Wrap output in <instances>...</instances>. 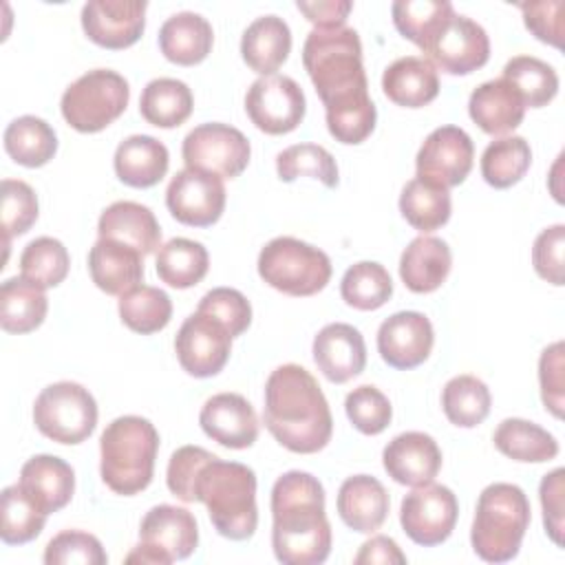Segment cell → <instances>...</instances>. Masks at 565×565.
Segmentation results:
<instances>
[{
  "mask_svg": "<svg viewBox=\"0 0 565 565\" xmlns=\"http://www.w3.org/2000/svg\"><path fill=\"white\" fill-rule=\"evenodd\" d=\"M302 64L324 104L327 128L340 143H362L375 128L362 42L355 29H313L302 46Z\"/></svg>",
  "mask_w": 565,
  "mask_h": 565,
  "instance_id": "1",
  "label": "cell"
},
{
  "mask_svg": "<svg viewBox=\"0 0 565 565\" xmlns=\"http://www.w3.org/2000/svg\"><path fill=\"white\" fill-rule=\"evenodd\" d=\"M271 547L285 565H318L331 552V523L322 483L302 470H289L271 488Z\"/></svg>",
  "mask_w": 565,
  "mask_h": 565,
  "instance_id": "2",
  "label": "cell"
},
{
  "mask_svg": "<svg viewBox=\"0 0 565 565\" xmlns=\"http://www.w3.org/2000/svg\"><path fill=\"white\" fill-rule=\"evenodd\" d=\"M263 422L280 446L298 455L322 450L333 435L329 402L316 377L300 364H282L269 373Z\"/></svg>",
  "mask_w": 565,
  "mask_h": 565,
  "instance_id": "3",
  "label": "cell"
},
{
  "mask_svg": "<svg viewBox=\"0 0 565 565\" xmlns=\"http://www.w3.org/2000/svg\"><path fill=\"white\" fill-rule=\"evenodd\" d=\"M194 501L207 508L214 530L230 541H247L258 525L256 475L238 461L218 457L203 463L194 481Z\"/></svg>",
  "mask_w": 565,
  "mask_h": 565,
  "instance_id": "4",
  "label": "cell"
},
{
  "mask_svg": "<svg viewBox=\"0 0 565 565\" xmlns=\"http://www.w3.org/2000/svg\"><path fill=\"white\" fill-rule=\"evenodd\" d=\"M159 450L157 428L139 415L113 419L99 437V472L104 483L124 497L146 490L154 475Z\"/></svg>",
  "mask_w": 565,
  "mask_h": 565,
  "instance_id": "5",
  "label": "cell"
},
{
  "mask_svg": "<svg viewBox=\"0 0 565 565\" xmlns=\"http://www.w3.org/2000/svg\"><path fill=\"white\" fill-rule=\"evenodd\" d=\"M532 512L525 492L514 483H490L475 508L470 543L486 563L512 561L523 543Z\"/></svg>",
  "mask_w": 565,
  "mask_h": 565,
  "instance_id": "6",
  "label": "cell"
},
{
  "mask_svg": "<svg viewBox=\"0 0 565 565\" xmlns=\"http://www.w3.org/2000/svg\"><path fill=\"white\" fill-rule=\"evenodd\" d=\"M258 276L287 296H313L331 280L329 256L294 236L271 238L258 254Z\"/></svg>",
  "mask_w": 565,
  "mask_h": 565,
  "instance_id": "7",
  "label": "cell"
},
{
  "mask_svg": "<svg viewBox=\"0 0 565 565\" xmlns=\"http://www.w3.org/2000/svg\"><path fill=\"white\" fill-rule=\"evenodd\" d=\"M130 88L124 75L110 68H93L66 86L60 108L77 132H99L128 106Z\"/></svg>",
  "mask_w": 565,
  "mask_h": 565,
  "instance_id": "8",
  "label": "cell"
},
{
  "mask_svg": "<svg viewBox=\"0 0 565 565\" xmlns=\"http://www.w3.org/2000/svg\"><path fill=\"white\" fill-rule=\"evenodd\" d=\"M35 428L57 444H82L97 426V402L77 382H55L33 404Z\"/></svg>",
  "mask_w": 565,
  "mask_h": 565,
  "instance_id": "9",
  "label": "cell"
},
{
  "mask_svg": "<svg viewBox=\"0 0 565 565\" xmlns=\"http://www.w3.org/2000/svg\"><path fill=\"white\" fill-rule=\"evenodd\" d=\"M185 168L203 170L221 179H236L249 163L247 137L230 124H201L190 130L181 146Z\"/></svg>",
  "mask_w": 565,
  "mask_h": 565,
  "instance_id": "10",
  "label": "cell"
},
{
  "mask_svg": "<svg viewBox=\"0 0 565 565\" xmlns=\"http://www.w3.org/2000/svg\"><path fill=\"white\" fill-rule=\"evenodd\" d=\"M459 503L450 488L426 483L402 499L399 523L406 536L424 547L444 543L457 523Z\"/></svg>",
  "mask_w": 565,
  "mask_h": 565,
  "instance_id": "11",
  "label": "cell"
},
{
  "mask_svg": "<svg viewBox=\"0 0 565 565\" xmlns=\"http://www.w3.org/2000/svg\"><path fill=\"white\" fill-rule=\"evenodd\" d=\"M245 110L258 130L287 135L305 119L307 99L296 79L287 75H265L247 88Z\"/></svg>",
  "mask_w": 565,
  "mask_h": 565,
  "instance_id": "12",
  "label": "cell"
},
{
  "mask_svg": "<svg viewBox=\"0 0 565 565\" xmlns=\"http://www.w3.org/2000/svg\"><path fill=\"white\" fill-rule=\"evenodd\" d=\"M223 179L203 170H179L166 190V205L170 214L190 227L214 225L225 210Z\"/></svg>",
  "mask_w": 565,
  "mask_h": 565,
  "instance_id": "13",
  "label": "cell"
},
{
  "mask_svg": "<svg viewBox=\"0 0 565 565\" xmlns=\"http://www.w3.org/2000/svg\"><path fill=\"white\" fill-rule=\"evenodd\" d=\"M181 369L192 377H212L223 371L232 351L230 331L214 318L194 311L183 320L174 338Z\"/></svg>",
  "mask_w": 565,
  "mask_h": 565,
  "instance_id": "14",
  "label": "cell"
},
{
  "mask_svg": "<svg viewBox=\"0 0 565 565\" xmlns=\"http://www.w3.org/2000/svg\"><path fill=\"white\" fill-rule=\"evenodd\" d=\"M475 143L459 126L435 128L417 150V177L446 190L466 181L472 170Z\"/></svg>",
  "mask_w": 565,
  "mask_h": 565,
  "instance_id": "15",
  "label": "cell"
},
{
  "mask_svg": "<svg viewBox=\"0 0 565 565\" xmlns=\"http://www.w3.org/2000/svg\"><path fill=\"white\" fill-rule=\"evenodd\" d=\"M424 53L435 68L448 75H468L490 60V38L479 22L455 13Z\"/></svg>",
  "mask_w": 565,
  "mask_h": 565,
  "instance_id": "16",
  "label": "cell"
},
{
  "mask_svg": "<svg viewBox=\"0 0 565 565\" xmlns=\"http://www.w3.org/2000/svg\"><path fill=\"white\" fill-rule=\"evenodd\" d=\"M146 0H90L82 7V29L102 49L132 46L146 29Z\"/></svg>",
  "mask_w": 565,
  "mask_h": 565,
  "instance_id": "17",
  "label": "cell"
},
{
  "mask_svg": "<svg viewBox=\"0 0 565 565\" xmlns=\"http://www.w3.org/2000/svg\"><path fill=\"white\" fill-rule=\"evenodd\" d=\"M435 344L430 320L419 311H397L377 329L380 358L399 371H408L428 360Z\"/></svg>",
  "mask_w": 565,
  "mask_h": 565,
  "instance_id": "18",
  "label": "cell"
},
{
  "mask_svg": "<svg viewBox=\"0 0 565 565\" xmlns=\"http://www.w3.org/2000/svg\"><path fill=\"white\" fill-rule=\"evenodd\" d=\"M382 463L395 483L419 488L433 483L441 470V450L430 435L408 430L384 446Z\"/></svg>",
  "mask_w": 565,
  "mask_h": 565,
  "instance_id": "19",
  "label": "cell"
},
{
  "mask_svg": "<svg viewBox=\"0 0 565 565\" xmlns=\"http://www.w3.org/2000/svg\"><path fill=\"white\" fill-rule=\"evenodd\" d=\"M199 424L210 439L232 450L249 448L258 437V417L238 393L212 395L199 413Z\"/></svg>",
  "mask_w": 565,
  "mask_h": 565,
  "instance_id": "20",
  "label": "cell"
},
{
  "mask_svg": "<svg viewBox=\"0 0 565 565\" xmlns=\"http://www.w3.org/2000/svg\"><path fill=\"white\" fill-rule=\"evenodd\" d=\"M313 362L333 384L358 377L366 366V344L362 333L347 322H331L313 338Z\"/></svg>",
  "mask_w": 565,
  "mask_h": 565,
  "instance_id": "21",
  "label": "cell"
},
{
  "mask_svg": "<svg viewBox=\"0 0 565 565\" xmlns=\"http://www.w3.org/2000/svg\"><path fill=\"white\" fill-rule=\"evenodd\" d=\"M139 543L161 552L168 563L188 558L199 545V525L190 510L170 503L154 505L139 525Z\"/></svg>",
  "mask_w": 565,
  "mask_h": 565,
  "instance_id": "22",
  "label": "cell"
},
{
  "mask_svg": "<svg viewBox=\"0 0 565 565\" xmlns=\"http://www.w3.org/2000/svg\"><path fill=\"white\" fill-rule=\"evenodd\" d=\"M99 238L119 241L141 256H148L161 247V227L154 212L135 201L110 203L97 221Z\"/></svg>",
  "mask_w": 565,
  "mask_h": 565,
  "instance_id": "23",
  "label": "cell"
},
{
  "mask_svg": "<svg viewBox=\"0 0 565 565\" xmlns=\"http://www.w3.org/2000/svg\"><path fill=\"white\" fill-rule=\"evenodd\" d=\"M470 119L486 135H505L521 126L525 117V104L516 88L503 77L479 84L468 99Z\"/></svg>",
  "mask_w": 565,
  "mask_h": 565,
  "instance_id": "24",
  "label": "cell"
},
{
  "mask_svg": "<svg viewBox=\"0 0 565 565\" xmlns=\"http://www.w3.org/2000/svg\"><path fill=\"white\" fill-rule=\"evenodd\" d=\"M335 505L347 527L360 534H371L386 521L391 499L375 477L353 475L342 481Z\"/></svg>",
  "mask_w": 565,
  "mask_h": 565,
  "instance_id": "25",
  "label": "cell"
},
{
  "mask_svg": "<svg viewBox=\"0 0 565 565\" xmlns=\"http://www.w3.org/2000/svg\"><path fill=\"white\" fill-rule=\"evenodd\" d=\"M18 483L44 514H51L68 505L75 492V472L55 455H35L24 461Z\"/></svg>",
  "mask_w": 565,
  "mask_h": 565,
  "instance_id": "26",
  "label": "cell"
},
{
  "mask_svg": "<svg viewBox=\"0 0 565 565\" xmlns=\"http://www.w3.org/2000/svg\"><path fill=\"white\" fill-rule=\"evenodd\" d=\"M88 271L93 282L108 296H121L143 278V256L110 238H97L88 252Z\"/></svg>",
  "mask_w": 565,
  "mask_h": 565,
  "instance_id": "27",
  "label": "cell"
},
{
  "mask_svg": "<svg viewBox=\"0 0 565 565\" xmlns=\"http://www.w3.org/2000/svg\"><path fill=\"white\" fill-rule=\"evenodd\" d=\"M450 267L452 254L448 243L422 234L402 252L399 278L413 294H430L446 282Z\"/></svg>",
  "mask_w": 565,
  "mask_h": 565,
  "instance_id": "28",
  "label": "cell"
},
{
  "mask_svg": "<svg viewBox=\"0 0 565 565\" xmlns=\"http://www.w3.org/2000/svg\"><path fill=\"white\" fill-rule=\"evenodd\" d=\"M382 90L397 106L422 108L439 95V75L426 57L406 55L384 68Z\"/></svg>",
  "mask_w": 565,
  "mask_h": 565,
  "instance_id": "29",
  "label": "cell"
},
{
  "mask_svg": "<svg viewBox=\"0 0 565 565\" xmlns=\"http://www.w3.org/2000/svg\"><path fill=\"white\" fill-rule=\"evenodd\" d=\"M212 24L194 11L174 13L159 29V49L163 57L179 66H194L203 62L212 51Z\"/></svg>",
  "mask_w": 565,
  "mask_h": 565,
  "instance_id": "30",
  "label": "cell"
},
{
  "mask_svg": "<svg viewBox=\"0 0 565 565\" xmlns=\"http://www.w3.org/2000/svg\"><path fill=\"white\" fill-rule=\"evenodd\" d=\"M291 51L289 24L278 15L256 18L241 38L243 62L258 75H276Z\"/></svg>",
  "mask_w": 565,
  "mask_h": 565,
  "instance_id": "31",
  "label": "cell"
},
{
  "mask_svg": "<svg viewBox=\"0 0 565 565\" xmlns=\"http://www.w3.org/2000/svg\"><path fill=\"white\" fill-rule=\"evenodd\" d=\"M115 174L130 188L157 185L170 166L168 148L150 135H132L124 139L113 157Z\"/></svg>",
  "mask_w": 565,
  "mask_h": 565,
  "instance_id": "32",
  "label": "cell"
},
{
  "mask_svg": "<svg viewBox=\"0 0 565 565\" xmlns=\"http://www.w3.org/2000/svg\"><path fill=\"white\" fill-rule=\"evenodd\" d=\"M49 311L44 289L26 278H7L0 287V324L7 333L35 331Z\"/></svg>",
  "mask_w": 565,
  "mask_h": 565,
  "instance_id": "33",
  "label": "cell"
},
{
  "mask_svg": "<svg viewBox=\"0 0 565 565\" xmlns=\"http://www.w3.org/2000/svg\"><path fill=\"white\" fill-rule=\"evenodd\" d=\"M492 441L501 455H505L514 461L543 463L558 455L556 437L552 433H547L545 428H541L539 424L521 419V417L503 419L497 426Z\"/></svg>",
  "mask_w": 565,
  "mask_h": 565,
  "instance_id": "34",
  "label": "cell"
},
{
  "mask_svg": "<svg viewBox=\"0 0 565 565\" xmlns=\"http://www.w3.org/2000/svg\"><path fill=\"white\" fill-rule=\"evenodd\" d=\"M194 108L192 90L185 82L174 77H157L146 84L139 97L141 117L157 128L181 126Z\"/></svg>",
  "mask_w": 565,
  "mask_h": 565,
  "instance_id": "35",
  "label": "cell"
},
{
  "mask_svg": "<svg viewBox=\"0 0 565 565\" xmlns=\"http://www.w3.org/2000/svg\"><path fill=\"white\" fill-rule=\"evenodd\" d=\"M154 265L161 282L174 289H190L205 278L210 256L199 241L179 236L159 247Z\"/></svg>",
  "mask_w": 565,
  "mask_h": 565,
  "instance_id": "36",
  "label": "cell"
},
{
  "mask_svg": "<svg viewBox=\"0 0 565 565\" xmlns=\"http://www.w3.org/2000/svg\"><path fill=\"white\" fill-rule=\"evenodd\" d=\"M4 150L15 163L24 168H40L55 157L57 135L44 119L22 115L7 126Z\"/></svg>",
  "mask_w": 565,
  "mask_h": 565,
  "instance_id": "37",
  "label": "cell"
},
{
  "mask_svg": "<svg viewBox=\"0 0 565 565\" xmlns=\"http://www.w3.org/2000/svg\"><path fill=\"white\" fill-rule=\"evenodd\" d=\"M450 194L446 188L426 179H411L399 194V212L406 223L422 234L435 232L450 218Z\"/></svg>",
  "mask_w": 565,
  "mask_h": 565,
  "instance_id": "38",
  "label": "cell"
},
{
  "mask_svg": "<svg viewBox=\"0 0 565 565\" xmlns=\"http://www.w3.org/2000/svg\"><path fill=\"white\" fill-rule=\"evenodd\" d=\"M391 13L395 29L424 51L455 15V9L448 0H397Z\"/></svg>",
  "mask_w": 565,
  "mask_h": 565,
  "instance_id": "39",
  "label": "cell"
},
{
  "mask_svg": "<svg viewBox=\"0 0 565 565\" xmlns=\"http://www.w3.org/2000/svg\"><path fill=\"white\" fill-rule=\"evenodd\" d=\"M532 163L530 143L519 137H499L490 141L481 154V177L488 185L497 190H505L519 183Z\"/></svg>",
  "mask_w": 565,
  "mask_h": 565,
  "instance_id": "40",
  "label": "cell"
},
{
  "mask_svg": "<svg viewBox=\"0 0 565 565\" xmlns=\"http://www.w3.org/2000/svg\"><path fill=\"white\" fill-rule=\"evenodd\" d=\"M119 318L130 331L150 335L168 327L172 318V300L159 287L137 285L119 296Z\"/></svg>",
  "mask_w": 565,
  "mask_h": 565,
  "instance_id": "41",
  "label": "cell"
},
{
  "mask_svg": "<svg viewBox=\"0 0 565 565\" xmlns=\"http://www.w3.org/2000/svg\"><path fill=\"white\" fill-rule=\"evenodd\" d=\"M492 406L490 388L475 375H457L441 391V408L450 424L459 428L479 426Z\"/></svg>",
  "mask_w": 565,
  "mask_h": 565,
  "instance_id": "42",
  "label": "cell"
},
{
  "mask_svg": "<svg viewBox=\"0 0 565 565\" xmlns=\"http://www.w3.org/2000/svg\"><path fill=\"white\" fill-rule=\"evenodd\" d=\"M340 296L353 309L375 311L384 307L393 296L391 274L375 260H360L344 271Z\"/></svg>",
  "mask_w": 565,
  "mask_h": 565,
  "instance_id": "43",
  "label": "cell"
},
{
  "mask_svg": "<svg viewBox=\"0 0 565 565\" xmlns=\"http://www.w3.org/2000/svg\"><path fill=\"white\" fill-rule=\"evenodd\" d=\"M501 77L516 88L525 108L547 106L558 93L556 71L534 55H514L505 62Z\"/></svg>",
  "mask_w": 565,
  "mask_h": 565,
  "instance_id": "44",
  "label": "cell"
},
{
  "mask_svg": "<svg viewBox=\"0 0 565 565\" xmlns=\"http://www.w3.org/2000/svg\"><path fill=\"white\" fill-rule=\"evenodd\" d=\"M46 516L20 483L7 486L0 497V539L7 545H24L40 536Z\"/></svg>",
  "mask_w": 565,
  "mask_h": 565,
  "instance_id": "45",
  "label": "cell"
},
{
  "mask_svg": "<svg viewBox=\"0 0 565 565\" xmlns=\"http://www.w3.org/2000/svg\"><path fill=\"white\" fill-rule=\"evenodd\" d=\"M71 267L68 249L53 236H40L31 241L20 254L22 278L38 285L40 289L57 287Z\"/></svg>",
  "mask_w": 565,
  "mask_h": 565,
  "instance_id": "46",
  "label": "cell"
},
{
  "mask_svg": "<svg viewBox=\"0 0 565 565\" xmlns=\"http://www.w3.org/2000/svg\"><path fill=\"white\" fill-rule=\"evenodd\" d=\"M276 172L285 183L298 177L318 179L324 188L338 185V166L333 154L318 143H296L276 154Z\"/></svg>",
  "mask_w": 565,
  "mask_h": 565,
  "instance_id": "47",
  "label": "cell"
},
{
  "mask_svg": "<svg viewBox=\"0 0 565 565\" xmlns=\"http://www.w3.org/2000/svg\"><path fill=\"white\" fill-rule=\"evenodd\" d=\"M344 411L349 422L362 435H380L382 430H386L393 417L388 397L373 384H362L353 388L344 399Z\"/></svg>",
  "mask_w": 565,
  "mask_h": 565,
  "instance_id": "48",
  "label": "cell"
},
{
  "mask_svg": "<svg viewBox=\"0 0 565 565\" xmlns=\"http://www.w3.org/2000/svg\"><path fill=\"white\" fill-rule=\"evenodd\" d=\"M38 221V196L33 188L20 179L2 181V230L4 245L13 236H22Z\"/></svg>",
  "mask_w": 565,
  "mask_h": 565,
  "instance_id": "49",
  "label": "cell"
},
{
  "mask_svg": "<svg viewBox=\"0 0 565 565\" xmlns=\"http://www.w3.org/2000/svg\"><path fill=\"white\" fill-rule=\"evenodd\" d=\"M106 561L108 554L104 552L99 539L82 530H64L55 534L44 550L46 565H104Z\"/></svg>",
  "mask_w": 565,
  "mask_h": 565,
  "instance_id": "50",
  "label": "cell"
},
{
  "mask_svg": "<svg viewBox=\"0 0 565 565\" xmlns=\"http://www.w3.org/2000/svg\"><path fill=\"white\" fill-rule=\"evenodd\" d=\"M196 311L214 318L216 322H221L232 338L241 335L249 322H252V305L249 300L232 287H216L210 289L201 300Z\"/></svg>",
  "mask_w": 565,
  "mask_h": 565,
  "instance_id": "51",
  "label": "cell"
},
{
  "mask_svg": "<svg viewBox=\"0 0 565 565\" xmlns=\"http://www.w3.org/2000/svg\"><path fill=\"white\" fill-rule=\"evenodd\" d=\"M210 450L201 446H181L172 452L166 470L168 490L183 503H194V481L203 463L214 459Z\"/></svg>",
  "mask_w": 565,
  "mask_h": 565,
  "instance_id": "52",
  "label": "cell"
},
{
  "mask_svg": "<svg viewBox=\"0 0 565 565\" xmlns=\"http://www.w3.org/2000/svg\"><path fill=\"white\" fill-rule=\"evenodd\" d=\"M565 347L563 342H554L543 349L539 358V384H541V399L545 408L561 419L563 417V404H565V360H563Z\"/></svg>",
  "mask_w": 565,
  "mask_h": 565,
  "instance_id": "53",
  "label": "cell"
},
{
  "mask_svg": "<svg viewBox=\"0 0 565 565\" xmlns=\"http://www.w3.org/2000/svg\"><path fill=\"white\" fill-rule=\"evenodd\" d=\"M525 29L541 42L563 49V0H539V2H521Z\"/></svg>",
  "mask_w": 565,
  "mask_h": 565,
  "instance_id": "54",
  "label": "cell"
},
{
  "mask_svg": "<svg viewBox=\"0 0 565 565\" xmlns=\"http://www.w3.org/2000/svg\"><path fill=\"white\" fill-rule=\"evenodd\" d=\"M563 247H565V225L556 223L552 227H545L534 245H532V265L536 274L561 287L563 285Z\"/></svg>",
  "mask_w": 565,
  "mask_h": 565,
  "instance_id": "55",
  "label": "cell"
},
{
  "mask_svg": "<svg viewBox=\"0 0 565 565\" xmlns=\"http://www.w3.org/2000/svg\"><path fill=\"white\" fill-rule=\"evenodd\" d=\"M563 477H565V470L556 468L550 475H545L539 486L545 534L556 545H563V488H565Z\"/></svg>",
  "mask_w": 565,
  "mask_h": 565,
  "instance_id": "56",
  "label": "cell"
},
{
  "mask_svg": "<svg viewBox=\"0 0 565 565\" xmlns=\"http://www.w3.org/2000/svg\"><path fill=\"white\" fill-rule=\"evenodd\" d=\"M298 11L311 22L316 24V29H338L344 26L347 15L353 9L351 0H298L296 2Z\"/></svg>",
  "mask_w": 565,
  "mask_h": 565,
  "instance_id": "57",
  "label": "cell"
},
{
  "mask_svg": "<svg viewBox=\"0 0 565 565\" xmlns=\"http://www.w3.org/2000/svg\"><path fill=\"white\" fill-rule=\"evenodd\" d=\"M355 565H404L406 563V554L399 550V545L391 539V536H373L366 543H362L360 552L353 558Z\"/></svg>",
  "mask_w": 565,
  "mask_h": 565,
  "instance_id": "58",
  "label": "cell"
},
{
  "mask_svg": "<svg viewBox=\"0 0 565 565\" xmlns=\"http://www.w3.org/2000/svg\"><path fill=\"white\" fill-rule=\"evenodd\" d=\"M126 563H141V565H168V558L161 554V552H157L154 547H150V545H143V543H139L128 556H126Z\"/></svg>",
  "mask_w": 565,
  "mask_h": 565,
  "instance_id": "59",
  "label": "cell"
}]
</instances>
